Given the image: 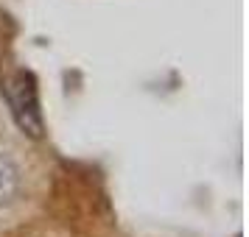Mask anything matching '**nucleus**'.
Returning a JSON list of instances; mask_svg holds the SVG:
<instances>
[{"instance_id":"nucleus-1","label":"nucleus","mask_w":249,"mask_h":237,"mask_svg":"<svg viewBox=\"0 0 249 237\" xmlns=\"http://www.w3.org/2000/svg\"><path fill=\"white\" fill-rule=\"evenodd\" d=\"M3 90H6V101H9V109H12V117L17 123V128L23 134L39 140L45 134V117H42L34 76L25 73V70H17V73H12L6 79Z\"/></svg>"},{"instance_id":"nucleus-2","label":"nucleus","mask_w":249,"mask_h":237,"mask_svg":"<svg viewBox=\"0 0 249 237\" xmlns=\"http://www.w3.org/2000/svg\"><path fill=\"white\" fill-rule=\"evenodd\" d=\"M17 187H20V173H17V168H14L12 159L0 154V201L14 198Z\"/></svg>"}]
</instances>
